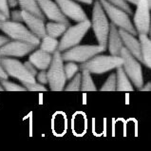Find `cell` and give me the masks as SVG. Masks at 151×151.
<instances>
[{
  "instance_id": "obj_9",
  "label": "cell",
  "mask_w": 151,
  "mask_h": 151,
  "mask_svg": "<svg viewBox=\"0 0 151 151\" xmlns=\"http://www.w3.org/2000/svg\"><path fill=\"white\" fill-rule=\"evenodd\" d=\"M0 65L6 71L8 76L15 78L21 83L35 82V77L29 73L24 64L12 57H0Z\"/></svg>"
},
{
  "instance_id": "obj_31",
  "label": "cell",
  "mask_w": 151,
  "mask_h": 151,
  "mask_svg": "<svg viewBox=\"0 0 151 151\" xmlns=\"http://www.w3.org/2000/svg\"><path fill=\"white\" fill-rule=\"evenodd\" d=\"M10 18L12 21H14V22H23V18H22V11L21 10H15L10 12Z\"/></svg>"
},
{
  "instance_id": "obj_7",
  "label": "cell",
  "mask_w": 151,
  "mask_h": 151,
  "mask_svg": "<svg viewBox=\"0 0 151 151\" xmlns=\"http://www.w3.org/2000/svg\"><path fill=\"white\" fill-rule=\"evenodd\" d=\"M106 49L100 45H76L61 53L64 62L84 63Z\"/></svg>"
},
{
  "instance_id": "obj_15",
  "label": "cell",
  "mask_w": 151,
  "mask_h": 151,
  "mask_svg": "<svg viewBox=\"0 0 151 151\" xmlns=\"http://www.w3.org/2000/svg\"><path fill=\"white\" fill-rule=\"evenodd\" d=\"M120 37L122 39L123 45L129 52H130L136 59H138L142 63L141 57V48H140V42L135 37V35L129 33L128 32L124 31L122 29H118Z\"/></svg>"
},
{
  "instance_id": "obj_5",
  "label": "cell",
  "mask_w": 151,
  "mask_h": 151,
  "mask_svg": "<svg viewBox=\"0 0 151 151\" xmlns=\"http://www.w3.org/2000/svg\"><path fill=\"white\" fill-rule=\"evenodd\" d=\"M48 84L52 91H63L66 86V75L64 71V61L61 52L55 50L52 53V59L47 71Z\"/></svg>"
},
{
  "instance_id": "obj_33",
  "label": "cell",
  "mask_w": 151,
  "mask_h": 151,
  "mask_svg": "<svg viewBox=\"0 0 151 151\" xmlns=\"http://www.w3.org/2000/svg\"><path fill=\"white\" fill-rule=\"evenodd\" d=\"M24 66H25V68H27V70H28L29 73H31L32 75H33L34 77L36 76L37 72H38V71H37V68H36L35 67H34L31 62H29V61L25 62V63H24Z\"/></svg>"
},
{
  "instance_id": "obj_39",
  "label": "cell",
  "mask_w": 151,
  "mask_h": 151,
  "mask_svg": "<svg viewBox=\"0 0 151 151\" xmlns=\"http://www.w3.org/2000/svg\"><path fill=\"white\" fill-rule=\"evenodd\" d=\"M4 20H7V18L0 12V21H4Z\"/></svg>"
},
{
  "instance_id": "obj_25",
  "label": "cell",
  "mask_w": 151,
  "mask_h": 151,
  "mask_svg": "<svg viewBox=\"0 0 151 151\" xmlns=\"http://www.w3.org/2000/svg\"><path fill=\"white\" fill-rule=\"evenodd\" d=\"M81 88V73L79 71L70 80V83L65 86L64 90L67 91H80Z\"/></svg>"
},
{
  "instance_id": "obj_19",
  "label": "cell",
  "mask_w": 151,
  "mask_h": 151,
  "mask_svg": "<svg viewBox=\"0 0 151 151\" xmlns=\"http://www.w3.org/2000/svg\"><path fill=\"white\" fill-rule=\"evenodd\" d=\"M116 91H133V86L131 81L129 80L127 73L124 72V68L118 67L116 68Z\"/></svg>"
},
{
  "instance_id": "obj_21",
  "label": "cell",
  "mask_w": 151,
  "mask_h": 151,
  "mask_svg": "<svg viewBox=\"0 0 151 151\" xmlns=\"http://www.w3.org/2000/svg\"><path fill=\"white\" fill-rule=\"evenodd\" d=\"M68 26L70 25L60 23V22H54V21L49 22L48 24H45L46 33L51 37L57 38L59 36H62V34L66 32Z\"/></svg>"
},
{
  "instance_id": "obj_28",
  "label": "cell",
  "mask_w": 151,
  "mask_h": 151,
  "mask_svg": "<svg viewBox=\"0 0 151 151\" xmlns=\"http://www.w3.org/2000/svg\"><path fill=\"white\" fill-rule=\"evenodd\" d=\"M23 87L26 88V90H29V91H47V88L44 85H42L40 83H38L37 81L32 82V83H21Z\"/></svg>"
},
{
  "instance_id": "obj_22",
  "label": "cell",
  "mask_w": 151,
  "mask_h": 151,
  "mask_svg": "<svg viewBox=\"0 0 151 151\" xmlns=\"http://www.w3.org/2000/svg\"><path fill=\"white\" fill-rule=\"evenodd\" d=\"M59 41L54 37H51L48 34H46L44 37H42L40 39V44L38 47H40V50L52 54L55 50L58 49Z\"/></svg>"
},
{
  "instance_id": "obj_11",
  "label": "cell",
  "mask_w": 151,
  "mask_h": 151,
  "mask_svg": "<svg viewBox=\"0 0 151 151\" xmlns=\"http://www.w3.org/2000/svg\"><path fill=\"white\" fill-rule=\"evenodd\" d=\"M35 48L36 46L25 42L9 40L0 46V57H23L32 52Z\"/></svg>"
},
{
  "instance_id": "obj_2",
  "label": "cell",
  "mask_w": 151,
  "mask_h": 151,
  "mask_svg": "<svg viewBox=\"0 0 151 151\" xmlns=\"http://www.w3.org/2000/svg\"><path fill=\"white\" fill-rule=\"evenodd\" d=\"M90 24H91L90 28H92V31L95 34L98 45L106 49L107 36H109L110 23L109 22L107 16L99 0H96L93 4L92 17Z\"/></svg>"
},
{
  "instance_id": "obj_38",
  "label": "cell",
  "mask_w": 151,
  "mask_h": 151,
  "mask_svg": "<svg viewBox=\"0 0 151 151\" xmlns=\"http://www.w3.org/2000/svg\"><path fill=\"white\" fill-rule=\"evenodd\" d=\"M76 2H82V3H85L87 5H91L93 3V0H74Z\"/></svg>"
},
{
  "instance_id": "obj_26",
  "label": "cell",
  "mask_w": 151,
  "mask_h": 151,
  "mask_svg": "<svg viewBox=\"0 0 151 151\" xmlns=\"http://www.w3.org/2000/svg\"><path fill=\"white\" fill-rule=\"evenodd\" d=\"M64 71L65 75H66V79L70 80L79 71L78 64L75 62H67L66 65H64Z\"/></svg>"
},
{
  "instance_id": "obj_13",
  "label": "cell",
  "mask_w": 151,
  "mask_h": 151,
  "mask_svg": "<svg viewBox=\"0 0 151 151\" xmlns=\"http://www.w3.org/2000/svg\"><path fill=\"white\" fill-rule=\"evenodd\" d=\"M36 2L42 14H44L45 17H48V19L54 21V22L70 25V20L62 14L55 1H52V0H36Z\"/></svg>"
},
{
  "instance_id": "obj_14",
  "label": "cell",
  "mask_w": 151,
  "mask_h": 151,
  "mask_svg": "<svg viewBox=\"0 0 151 151\" xmlns=\"http://www.w3.org/2000/svg\"><path fill=\"white\" fill-rule=\"evenodd\" d=\"M22 11V10H21ZM22 18L23 22L28 26V29L32 33L41 39L46 35V28H45V20L39 18L38 16L29 14L28 12L22 11Z\"/></svg>"
},
{
  "instance_id": "obj_37",
  "label": "cell",
  "mask_w": 151,
  "mask_h": 151,
  "mask_svg": "<svg viewBox=\"0 0 151 151\" xmlns=\"http://www.w3.org/2000/svg\"><path fill=\"white\" fill-rule=\"evenodd\" d=\"M10 40V38L8 36H3V35H0V46H2L3 44H5L6 42H8Z\"/></svg>"
},
{
  "instance_id": "obj_3",
  "label": "cell",
  "mask_w": 151,
  "mask_h": 151,
  "mask_svg": "<svg viewBox=\"0 0 151 151\" xmlns=\"http://www.w3.org/2000/svg\"><path fill=\"white\" fill-rule=\"evenodd\" d=\"M0 29L10 39L25 42L36 47H38L40 44L39 38L20 22H14V21L9 19L1 21L0 22Z\"/></svg>"
},
{
  "instance_id": "obj_10",
  "label": "cell",
  "mask_w": 151,
  "mask_h": 151,
  "mask_svg": "<svg viewBox=\"0 0 151 151\" xmlns=\"http://www.w3.org/2000/svg\"><path fill=\"white\" fill-rule=\"evenodd\" d=\"M151 0H140L134 14V28L137 34H149L151 27Z\"/></svg>"
},
{
  "instance_id": "obj_35",
  "label": "cell",
  "mask_w": 151,
  "mask_h": 151,
  "mask_svg": "<svg viewBox=\"0 0 151 151\" xmlns=\"http://www.w3.org/2000/svg\"><path fill=\"white\" fill-rule=\"evenodd\" d=\"M0 78H2V79H8L9 78L8 74L6 73V71L4 70V68H2L1 65H0Z\"/></svg>"
},
{
  "instance_id": "obj_41",
  "label": "cell",
  "mask_w": 151,
  "mask_h": 151,
  "mask_svg": "<svg viewBox=\"0 0 151 151\" xmlns=\"http://www.w3.org/2000/svg\"><path fill=\"white\" fill-rule=\"evenodd\" d=\"M0 22H1V21H0Z\"/></svg>"
},
{
  "instance_id": "obj_34",
  "label": "cell",
  "mask_w": 151,
  "mask_h": 151,
  "mask_svg": "<svg viewBox=\"0 0 151 151\" xmlns=\"http://www.w3.org/2000/svg\"><path fill=\"white\" fill-rule=\"evenodd\" d=\"M140 91H150L151 90V82H147L145 85H143L139 88Z\"/></svg>"
},
{
  "instance_id": "obj_32",
  "label": "cell",
  "mask_w": 151,
  "mask_h": 151,
  "mask_svg": "<svg viewBox=\"0 0 151 151\" xmlns=\"http://www.w3.org/2000/svg\"><path fill=\"white\" fill-rule=\"evenodd\" d=\"M35 80L42 85H48V76H47V70H41L39 73L37 72Z\"/></svg>"
},
{
  "instance_id": "obj_4",
  "label": "cell",
  "mask_w": 151,
  "mask_h": 151,
  "mask_svg": "<svg viewBox=\"0 0 151 151\" xmlns=\"http://www.w3.org/2000/svg\"><path fill=\"white\" fill-rule=\"evenodd\" d=\"M90 25H91L90 21L87 19L81 22H77L76 25L68 26L66 32L62 34V38L59 41L57 50L62 52L76 45H79V43L90 29Z\"/></svg>"
},
{
  "instance_id": "obj_40",
  "label": "cell",
  "mask_w": 151,
  "mask_h": 151,
  "mask_svg": "<svg viewBox=\"0 0 151 151\" xmlns=\"http://www.w3.org/2000/svg\"><path fill=\"white\" fill-rule=\"evenodd\" d=\"M0 91H3V88H2V87H1V85H0Z\"/></svg>"
},
{
  "instance_id": "obj_23",
  "label": "cell",
  "mask_w": 151,
  "mask_h": 151,
  "mask_svg": "<svg viewBox=\"0 0 151 151\" xmlns=\"http://www.w3.org/2000/svg\"><path fill=\"white\" fill-rule=\"evenodd\" d=\"M80 90L82 91H96L97 90L95 83L91 77V73L87 70H82Z\"/></svg>"
},
{
  "instance_id": "obj_8",
  "label": "cell",
  "mask_w": 151,
  "mask_h": 151,
  "mask_svg": "<svg viewBox=\"0 0 151 151\" xmlns=\"http://www.w3.org/2000/svg\"><path fill=\"white\" fill-rule=\"evenodd\" d=\"M120 56L123 59L122 68H124V72L127 73L132 85H134L139 89L144 85V77L141 62L136 59L124 47H123L122 50H121Z\"/></svg>"
},
{
  "instance_id": "obj_27",
  "label": "cell",
  "mask_w": 151,
  "mask_h": 151,
  "mask_svg": "<svg viewBox=\"0 0 151 151\" xmlns=\"http://www.w3.org/2000/svg\"><path fill=\"white\" fill-rule=\"evenodd\" d=\"M101 91H116V74L111 73L100 88Z\"/></svg>"
},
{
  "instance_id": "obj_18",
  "label": "cell",
  "mask_w": 151,
  "mask_h": 151,
  "mask_svg": "<svg viewBox=\"0 0 151 151\" xmlns=\"http://www.w3.org/2000/svg\"><path fill=\"white\" fill-rule=\"evenodd\" d=\"M142 63L146 68H151V40L147 34L139 33Z\"/></svg>"
},
{
  "instance_id": "obj_1",
  "label": "cell",
  "mask_w": 151,
  "mask_h": 151,
  "mask_svg": "<svg viewBox=\"0 0 151 151\" xmlns=\"http://www.w3.org/2000/svg\"><path fill=\"white\" fill-rule=\"evenodd\" d=\"M122 65L123 59L120 55H101V53H99L88 61L81 63L79 70H87L93 74H103L116 70Z\"/></svg>"
},
{
  "instance_id": "obj_20",
  "label": "cell",
  "mask_w": 151,
  "mask_h": 151,
  "mask_svg": "<svg viewBox=\"0 0 151 151\" xmlns=\"http://www.w3.org/2000/svg\"><path fill=\"white\" fill-rule=\"evenodd\" d=\"M17 2H18V5L20 6L22 11L28 12L29 14H34L39 18L45 20V16L42 14L36 0H17Z\"/></svg>"
},
{
  "instance_id": "obj_29",
  "label": "cell",
  "mask_w": 151,
  "mask_h": 151,
  "mask_svg": "<svg viewBox=\"0 0 151 151\" xmlns=\"http://www.w3.org/2000/svg\"><path fill=\"white\" fill-rule=\"evenodd\" d=\"M106 1L109 2L110 4H112V5H114L116 7L122 9L123 11L127 12L129 15L132 14L131 8H130V6L128 5V3L126 1V0H106Z\"/></svg>"
},
{
  "instance_id": "obj_17",
  "label": "cell",
  "mask_w": 151,
  "mask_h": 151,
  "mask_svg": "<svg viewBox=\"0 0 151 151\" xmlns=\"http://www.w3.org/2000/svg\"><path fill=\"white\" fill-rule=\"evenodd\" d=\"M51 59H52V54L42 50H37L33 51L29 57V61L31 62L37 70H47L50 67Z\"/></svg>"
},
{
  "instance_id": "obj_12",
  "label": "cell",
  "mask_w": 151,
  "mask_h": 151,
  "mask_svg": "<svg viewBox=\"0 0 151 151\" xmlns=\"http://www.w3.org/2000/svg\"><path fill=\"white\" fill-rule=\"evenodd\" d=\"M54 1L58 5L62 14L68 19H71L75 22H81L88 19L87 14L74 0H54Z\"/></svg>"
},
{
  "instance_id": "obj_36",
  "label": "cell",
  "mask_w": 151,
  "mask_h": 151,
  "mask_svg": "<svg viewBox=\"0 0 151 151\" xmlns=\"http://www.w3.org/2000/svg\"><path fill=\"white\" fill-rule=\"evenodd\" d=\"M7 3H8L9 8H15L17 5H18L17 0H7Z\"/></svg>"
},
{
  "instance_id": "obj_30",
  "label": "cell",
  "mask_w": 151,
  "mask_h": 151,
  "mask_svg": "<svg viewBox=\"0 0 151 151\" xmlns=\"http://www.w3.org/2000/svg\"><path fill=\"white\" fill-rule=\"evenodd\" d=\"M0 12L7 19H10V8L8 6L7 0H0Z\"/></svg>"
},
{
  "instance_id": "obj_16",
  "label": "cell",
  "mask_w": 151,
  "mask_h": 151,
  "mask_svg": "<svg viewBox=\"0 0 151 151\" xmlns=\"http://www.w3.org/2000/svg\"><path fill=\"white\" fill-rule=\"evenodd\" d=\"M124 47L122 39L120 37L118 28L115 25L110 23L109 32L107 36L106 48H109V51L111 55H120V51Z\"/></svg>"
},
{
  "instance_id": "obj_6",
  "label": "cell",
  "mask_w": 151,
  "mask_h": 151,
  "mask_svg": "<svg viewBox=\"0 0 151 151\" xmlns=\"http://www.w3.org/2000/svg\"><path fill=\"white\" fill-rule=\"evenodd\" d=\"M101 5L105 11L106 16H109V19L111 21V23L115 25L118 29H122L124 31L128 32L133 35H137L136 29L131 22L130 15L127 12L123 11L122 9L112 5L106 0H99Z\"/></svg>"
},
{
  "instance_id": "obj_24",
  "label": "cell",
  "mask_w": 151,
  "mask_h": 151,
  "mask_svg": "<svg viewBox=\"0 0 151 151\" xmlns=\"http://www.w3.org/2000/svg\"><path fill=\"white\" fill-rule=\"evenodd\" d=\"M0 85L3 88V90L6 91H26V88L22 85H17L15 83L10 82L8 79L0 78Z\"/></svg>"
}]
</instances>
